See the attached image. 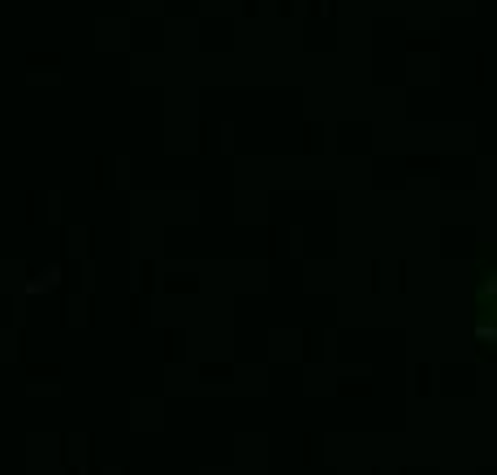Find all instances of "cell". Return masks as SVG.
I'll return each mask as SVG.
<instances>
[{"label": "cell", "instance_id": "6da1fadb", "mask_svg": "<svg viewBox=\"0 0 497 475\" xmlns=\"http://www.w3.org/2000/svg\"><path fill=\"white\" fill-rule=\"evenodd\" d=\"M480 316H489L497 324V272H493L489 285H480Z\"/></svg>", "mask_w": 497, "mask_h": 475}]
</instances>
